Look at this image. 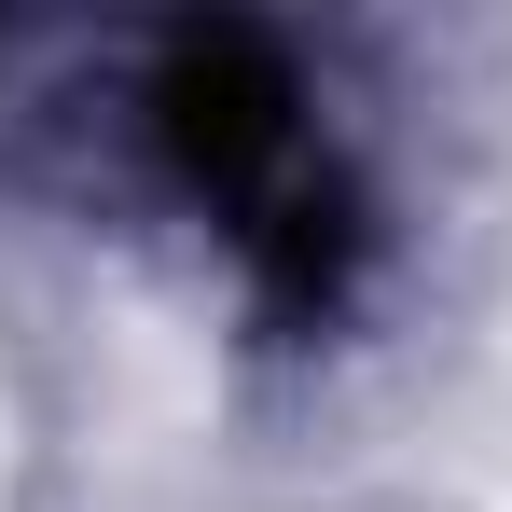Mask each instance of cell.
<instances>
[{
    "instance_id": "obj_1",
    "label": "cell",
    "mask_w": 512,
    "mask_h": 512,
    "mask_svg": "<svg viewBox=\"0 0 512 512\" xmlns=\"http://www.w3.org/2000/svg\"><path fill=\"white\" fill-rule=\"evenodd\" d=\"M139 139L180 180V208H208L277 291L333 305L346 250H360V194H346V153L305 97V70L263 28H180L139 84Z\"/></svg>"
}]
</instances>
